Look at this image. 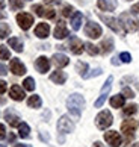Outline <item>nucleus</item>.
Instances as JSON below:
<instances>
[{
  "label": "nucleus",
  "mask_w": 139,
  "mask_h": 147,
  "mask_svg": "<svg viewBox=\"0 0 139 147\" xmlns=\"http://www.w3.org/2000/svg\"><path fill=\"white\" fill-rule=\"evenodd\" d=\"M67 108H68V111L71 112L74 117L79 118L80 115H82V111H83V108H85V99H83V96H80V94L70 96L68 100H67Z\"/></svg>",
  "instance_id": "nucleus-1"
},
{
  "label": "nucleus",
  "mask_w": 139,
  "mask_h": 147,
  "mask_svg": "<svg viewBox=\"0 0 139 147\" xmlns=\"http://www.w3.org/2000/svg\"><path fill=\"white\" fill-rule=\"evenodd\" d=\"M120 21H121L122 28L126 29V32H136V30H138V28H139V21H138L136 18H133L129 12L121 14Z\"/></svg>",
  "instance_id": "nucleus-2"
},
{
  "label": "nucleus",
  "mask_w": 139,
  "mask_h": 147,
  "mask_svg": "<svg viewBox=\"0 0 139 147\" xmlns=\"http://www.w3.org/2000/svg\"><path fill=\"white\" fill-rule=\"evenodd\" d=\"M112 123H114V117L109 111H101L95 118V124L98 129H108Z\"/></svg>",
  "instance_id": "nucleus-3"
},
{
  "label": "nucleus",
  "mask_w": 139,
  "mask_h": 147,
  "mask_svg": "<svg viewBox=\"0 0 139 147\" xmlns=\"http://www.w3.org/2000/svg\"><path fill=\"white\" fill-rule=\"evenodd\" d=\"M112 80H114V78L112 76H109L108 78V80L104 82V86L101 88V94H100V97L97 100H95V108H101L104 105V102H106V97H108V94H109V91H110V88H112Z\"/></svg>",
  "instance_id": "nucleus-4"
},
{
  "label": "nucleus",
  "mask_w": 139,
  "mask_h": 147,
  "mask_svg": "<svg viewBox=\"0 0 139 147\" xmlns=\"http://www.w3.org/2000/svg\"><path fill=\"white\" fill-rule=\"evenodd\" d=\"M57 130H59L61 134H70L74 130V123L67 115H63V117L59 118V121H57Z\"/></svg>",
  "instance_id": "nucleus-5"
},
{
  "label": "nucleus",
  "mask_w": 139,
  "mask_h": 147,
  "mask_svg": "<svg viewBox=\"0 0 139 147\" xmlns=\"http://www.w3.org/2000/svg\"><path fill=\"white\" fill-rule=\"evenodd\" d=\"M17 23L23 30H27V29H30V26L33 24V17L27 12H21V14L17 15Z\"/></svg>",
  "instance_id": "nucleus-6"
},
{
  "label": "nucleus",
  "mask_w": 139,
  "mask_h": 147,
  "mask_svg": "<svg viewBox=\"0 0 139 147\" xmlns=\"http://www.w3.org/2000/svg\"><path fill=\"white\" fill-rule=\"evenodd\" d=\"M32 11H33L36 15L44 17V18H55V15H56V12L53 9L44 8V6H41V5H33V6H32Z\"/></svg>",
  "instance_id": "nucleus-7"
},
{
  "label": "nucleus",
  "mask_w": 139,
  "mask_h": 147,
  "mask_svg": "<svg viewBox=\"0 0 139 147\" xmlns=\"http://www.w3.org/2000/svg\"><path fill=\"white\" fill-rule=\"evenodd\" d=\"M104 140L110 147H120L121 146V135L115 130H109L104 134Z\"/></svg>",
  "instance_id": "nucleus-8"
},
{
  "label": "nucleus",
  "mask_w": 139,
  "mask_h": 147,
  "mask_svg": "<svg viewBox=\"0 0 139 147\" xmlns=\"http://www.w3.org/2000/svg\"><path fill=\"white\" fill-rule=\"evenodd\" d=\"M85 34L89 38L95 40V38H98L101 35V28L97 23H94V21H89V23H86V26H85Z\"/></svg>",
  "instance_id": "nucleus-9"
},
{
  "label": "nucleus",
  "mask_w": 139,
  "mask_h": 147,
  "mask_svg": "<svg viewBox=\"0 0 139 147\" xmlns=\"http://www.w3.org/2000/svg\"><path fill=\"white\" fill-rule=\"evenodd\" d=\"M136 129H138V121L136 120H126V121L121 124V130L124 132V135L129 137V140L133 137V134H135Z\"/></svg>",
  "instance_id": "nucleus-10"
},
{
  "label": "nucleus",
  "mask_w": 139,
  "mask_h": 147,
  "mask_svg": "<svg viewBox=\"0 0 139 147\" xmlns=\"http://www.w3.org/2000/svg\"><path fill=\"white\" fill-rule=\"evenodd\" d=\"M35 68L38 70V71H39L41 74L47 73V71L50 70V61H49V58H45V56H39V58L35 61Z\"/></svg>",
  "instance_id": "nucleus-11"
},
{
  "label": "nucleus",
  "mask_w": 139,
  "mask_h": 147,
  "mask_svg": "<svg viewBox=\"0 0 139 147\" xmlns=\"http://www.w3.org/2000/svg\"><path fill=\"white\" fill-rule=\"evenodd\" d=\"M5 120H6V123L9 124V126H12V127H15V126L20 124V115L15 111H12V109H6V112H5Z\"/></svg>",
  "instance_id": "nucleus-12"
},
{
  "label": "nucleus",
  "mask_w": 139,
  "mask_h": 147,
  "mask_svg": "<svg viewBox=\"0 0 139 147\" xmlns=\"http://www.w3.org/2000/svg\"><path fill=\"white\" fill-rule=\"evenodd\" d=\"M11 71H12L14 74H17V76H21V74L26 73V67L20 59L14 58L12 61H11Z\"/></svg>",
  "instance_id": "nucleus-13"
},
{
  "label": "nucleus",
  "mask_w": 139,
  "mask_h": 147,
  "mask_svg": "<svg viewBox=\"0 0 139 147\" xmlns=\"http://www.w3.org/2000/svg\"><path fill=\"white\" fill-rule=\"evenodd\" d=\"M70 35V32L67 29V26L63 21H59V23L56 24L55 28V38H57V40H63V38H67Z\"/></svg>",
  "instance_id": "nucleus-14"
},
{
  "label": "nucleus",
  "mask_w": 139,
  "mask_h": 147,
  "mask_svg": "<svg viewBox=\"0 0 139 147\" xmlns=\"http://www.w3.org/2000/svg\"><path fill=\"white\" fill-rule=\"evenodd\" d=\"M50 34V26L47 23H39L38 26L35 28V35L41 38V40H44V38H47Z\"/></svg>",
  "instance_id": "nucleus-15"
},
{
  "label": "nucleus",
  "mask_w": 139,
  "mask_h": 147,
  "mask_svg": "<svg viewBox=\"0 0 139 147\" xmlns=\"http://www.w3.org/2000/svg\"><path fill=\"white\" fill-rule=\"evenodd\" d=\"M97 6L101 11H114L116 6H118V2H116V0H98Z\"/></svg>",
  "instance_id": "nucleus-16"
},
{
  "label": "nucleus",
  "mask_w": 139,
  "mask_h": 147,
  "mask_svg": "<svg viewBox=\"0 0 139 147\" xmlns=\"http://www.w3.org/2000/svg\"><path fill=\"white\" fill-rule=\"evenodd\" d=\"M9 96H11V99H14V100L20 102V100H23V99H24V91H23V88H21V86H18V85H12V88L9 90Z\"/></svg>",
  "instance_id": "nucleus-17"
},
{
  "label": "nucleus",
  "mask_w": 139,
  "mask_h": 147,
  "mask_svg": "<svg viewBox=\"0 0 139 147\" xmlns=\"http://www.w3.org/2000/svg\"><path fill=\"white\" fill-rule=\"evenodd\" d=\"M70 50H71L74 55H80L83 52V42L79 40V38H71L70 41Z\"/></svg>",
  "instance_id": "nucleus-18"
},
{
  "label": "nucleus",
  "mask_w": 139,
  "mask_h": 147,
  "mask_svg": "<svg viewBox=\"0 0 139 147\" xmlns=\"http://www.w3.org/2000/svg\"><path fill=\"white\" fill-rule=\"evenodd\" d=\"M98 17L104 21L106 24L109 26V28L112 29V30H115V32H120V24L116 23V20L114 18V17H108V15H103V14H98Z\"/></svg>",
  "instance_id": "nucleus-19"
},
{
  "label": "nucleus",
  "mask_w": 139,
  "mask_h": 147,
  "mask_svg": "<svg viewBox=\"0 0 139 147\" xmlns=\"http://www.w3.org/2000/svg\"><path fill=\"white\" fill-rule=\"evenodd\" d=\"M53 62H55L57 67H67V65L70 64V59L68 56L62 55V53H56V55H53Z\"/></svg>",
  "instance_id": "nucleus-20"
},
{
  "label": "nucleus",
  "mask_w": 139,
  "mask_h": 147,
  "mask_svg": "<svg viewBox=\"0 0 139 147\" xmlns=\"http://www.w3.org/2000/svg\"><path fill=\"white\" fill-rule=\"evenodd\" d=\"M82 20H83L82 12H74L71 15V28H73V30H79L80 29V26H82Z\"/></svg>",
  "instance_id": "nucleus-21"
},
{
  "label": "nucleus",
  "mask_w": 139,
  "mask_h": 147,
  "mask_svg": "<svg viewBox=\"0 0 139 147\" xmlns=\"http://www.w3.org/2000/svg\"><path fill=\"white\" fill-rule=\"evenodd\" d=\"M50 80L55 84H63L67 80V74L63 71H61V70H57V71H53L50 74Z\"/></svg>",
  "instance_id": "nucleus-22"
},
{
  "label": "nucleus",
  "mask_w": 139,
  "mask_h": 147,
  "mask_svg": "<svg viewBox=\"0 0 139 147\" xmlns=\"http://www.w3.org/2000/svg\"><path fill=\"white\" fill-rule=\"evenodd\" d=\"M8 44L12 47L15 52H18V53L23 52V42H21L18 38H15V36H14V38H9V40H8Z\"/></svg>",
  "instance_id": "nucleus-23"
},
{
  "label": "nucleus",
  "mask_w": 139,
  "mask_h": 147,
  "mask_svg": "<svg viewBox=\"0 0 139 147\" xmlns=\"http://www.w3.org/2000/svg\"><path fill=\"white\" fill-rule=\"evenodd\" d=\"M100 50H101V53H109V52H112L114 50V41L110 40V38H106V40L100 44Z\"/></svg>",
  "instance_id": "nucleus-24"
},
{
  "label": "nucleus",
  "mask_w": 139,
  "mask_h": 147,
  "mask_svg": "<svg viewBox=\"0 0 139 147\" xmlns=\"http://www.w3.org/2000/svg\"><path fill=\"white\" fill-rule=\"evenodd\" d=\"M110 105H112V108H121L122 105H124V96H122V94L114 96L110 99Z\"/></svg>",
  "instance_id": "nucleus-25"
},
{
  "label": "nucleus",
  "mask_w": 139,
  "mask_h": 147,
  "mask_svg": "<svg viewBox=\"0 0 139 147\" xmlns=\"http://www.w3.org/2000/svg\"><path fill=\"white\" fill-rule=\"evenodd\" d=\"M18 132H20V137H21V138H29V134H30L29 124L20 123V124H18Z\"/></svg>",
  "instance_id": "nucleus-26"
},
{
  "label": "nucleus",
  "mask_w": 139,
  "mask_h": 147,
  "mask_svg": "<svg viewBox=\"0 0 139 147\" xmlns=\"http://www.w3.org/2000/svg\"><path fill=\"white\" fill-rule=\"evenodd\" d=\"M76 68H77V71H79V74L80 76H82V78H86V76H88V64L86 62H82V61H80V62H77V65H76Z\"/></svg>",
  "instance_id": "nucleus-27"
},
{
  "label": "nucleus",
  "mask_w": 139,
  "mask_h": 147,
  "mask_svg": "<svg viewBox=\"0 0 139 147\" xmlns=\"http://www.w3.org/2000/svg\"><path fill=\"white\" fill-rule=\"evenodd\" d=\"M27 106L29 108H39L41 106V97L39 96H30L27 100Z\"/></svg>",
  "instance_id": "nucleus-28"
},
{
  "label": "nucleus",
  "mask_w": 139,
  "mask_h": 147,
  "mask_svg": "<svg viewBox=\"0 0 139 147\" xmlns=\"http://www.w3.org/2000/svg\"><path fill=\"white\" fill-rule=\"evenodd\" d=\"M83 47H85V50H86L89 55H92V56H95V55H97V53L100 52V49H98L97 46L91 44V42H86V44H83Z\"/></svg>",
  "instance_id": "nucleus-29"
},
{
  "label": "nucleus",
  "mask_w": 139,
  "mask_h": 147,
  "mask_svg": "<svg viewBox=\"0 0 139 147\" xmlns=\"http://www.w3.org/2000/svg\"><path fill=\"white\" fill-rule=\"evenodd\" d=\"M23 86H24V90H27V91H33L35 90V80L32 78H26L24 82H23Z\"/></svg>",
  "instance_id": "nucleus-30"
},
{
  "label": "nucleus",
  "mask_w": 139,
  "mask_h": 147,
  "mask_svg": "<svg viewBox=\"0 0 139 147\" xmlns=\"http://www.w3.org/2000/svg\"><path fill=\"white\" fill-rule=\"evenodd\" d=\"M11 34V28L6 23H0V38H6Z\"/></svg>",
  "instance_id": "nucleus-31"
},
{
  "label": "nucleus",
  "mask_w": 139,
  "mask_h": 147,
  "mask_svg": "<svg viewBox=\"0 0 139 147\" xmlns=\"http://www.w3.org/2000/svg\"><path fill=\"white\" fill-rule=\"evenodd\" d=\"M9 5H11V9H12V11H17V9H21V8L24 6L23 0H11V2H9Z\"/></svg>",
  "instance_id": "nucleus-32"
},
{
  "label": "nucleus",
  "mask_w": 139,
  "mask_h": 147,
  "mask_svg": "<svg viewBox=\"0 0 139 147\" xmlns=\"http://www.w3.org/2000/svg\"><path fill=\"white\" fill-rule=\"evenodd\" d=\"M138 111V105H135V103H132V105H127L124 108V114L126 115H133Z\"/></svg>",
  "instance_id": "nucleus-33"
},
{
  "label": "nucleus",
  "mask_w": 139,
  "mask_h": 147,
  "mask_svg": "<svg viewBox=\"0 0 139 147\" xmlns=\"http://www.w3.org/2000/svg\"><path fill=\"white\" fill-rule=\"evenodd\" d=\"M11 58V53L8 50L6 46H0V59H9Z\"/></svg>",
  "instance_id": "nucleus-34"
},
{
  "label": "nucleus",
  "mask_w": 139,
  "mask_h": 147,
  "mask_svg": "<svg viewBox=\"0 0 139 147\" xmlns=\"http://www.w3.org/2000/svg\"><path fill=\"white\" fill-rule=\"evenodd\" d=\"M120 59L122 62H126V64H129L132 61V56H130V53H127V52H122L121 55H120Z\"/></svg>",
  "instance_id": "nucleus-35"
},
{
  "label": "nucleus",
  "mask_w": 139,
  "mask_h": 147,
  "mask_svg": "<svg viewBox=\"0 0 139 147\" xmlns=\"http://www.w3.org/2000/svg\"><path fill=\"white\" fill-rule=\"evenodd\" d=\"M62 15H63V17H70V15H73V8L70 6V5L63 6V9H62Z\"/></svg>",
  "instance_id": "nucleus-36"
},
{
  "label": "nucleus",
  "mask_w": 139,
  "mask_h": 147,
  "mask_svg": "<svg viewBox=\"0 0 139 147\" xmlns=\"http://www.w3.org/2000/svg\"><path fill=\"white\" fill-rule=\"evenodd\" d=\"M122 96H126V97H129V99H132V97H135V92H133L130 88H124V90H122Z\"/></svg>",
  "instance_id": "nucleus-37"
},
{
  "label": "nucleus",
  "mask_w": 139,
  "mask_h": 147,
  "mask_svg": "<svg viewBox=\"0 0 139 147\" xmlns=\"http://www.w3.org/2000/svg\"><path fill=\"white\" fill-rule=\"evenodd\" d=\"M5 91H6V82H3V80H0V94H3Z\"/></svg>",
  "instance_id": "nucleus-38"
},
{
  "label": "nucleus",
  "mask_w": 139,
  "mask_h": 147,
  "mask_svg": "<svg viewBox=\"0 0 139 147\" xmlns=\"http://www.w3.org/2000/svg\"><path fill=\"white\" fill-rule=\"evenodd\" d=\"M5 135H6V129H5L3 124H0V140L5 138Z\"/></svg>",
  "instance_id": "nucleus-39"
},
{
  "label": "nucleus",
  "mask_w": 139,
  "mask_h": 147,
  "mask_svg": "<svg viewBox=\"0 0 139 147\" xmlns=\"http://www.w3.org/2000/svg\"><path fill=\"white\" fill-rule=\"evenodd\" d=\"M130 11H132L133 14H138V12H139V3H136V5H133V6H132V9H130Z\"/></svg>",
  "instance_id": "nucleus-40"
},
{
  "label": "nucleus",
  "mask_w": 139,
  "mask_h": 147,
  "mask_svg": "<svg viewBox=\"0 0 139 147\" xmlns=\"http://www.w3.org/2000/svg\"><path fill=\"white\" fill-rule=\"evenodd\" d=\"M44 3H49V5H59L61 0H44Z\"/></svg>",
  "instance_id": "nucleus-41"
},
{
  "label": "nucleus",
  "mask_w": 139,
  "mask_h": 147,
  "mask_svg": "<svg viewBox=\"0 0 139 147\" xmlns=\"http://www.w3.org/2000/svg\"><path fill=\"white\" fill-rule=\"evenodd\" d=\"M6 73H8V71H6V67H5L3 64H0V74H2V76H5Z\"/></svg>",
  "instance_id": "nucleus-42"
},
{
  "label": "nucleus",
  "mask_w": 139,
  "mask_h": 147,
  "mask_svg": "<svg viewBox=\"0 0 139 147\" xmlns=\"http://www.w3.org/2000/svg\"><path fill=\"white\" fill-rule=\"evenodd\" d=\"M5 8V2H3V0H0V9H3Z\"/></svg>",
  "instance_id": "nucleus-43"
},
{
  "label": "nucleus",
  "mask_w": 139,
  "mask_h": 147,
  "mask_svg": "<svg viewBox=\"0 0 139 147\" xmlns=\"http://www.w3.org/2000/svg\"><path fill=\"white\" fill-rule=\"evenodd\" d=\"M14 147H29V146H26V144H15Z\"/></svg>",
  "instance_id": "nucleus-44"
},
{
  "label": "nucleus",
  "mask_w": 139,
  "mask_h": 147,
  "mask_svg": "<svg viewBox=\"0 0 139 147\" xmlns=\"http://www.w3.org/2000/svg\"><path fill=\"white\" fill-rule=\"evenodd\" d=\"M0 18H5V14H2V12H0Z\"/></svg>",
  "instance_id": "nucleus-45"
},
{
  "label": "nucleus",
  "mask_w": 139,
  "mask_h": 147,
  "mask_svg": "<svg viewBox=\"0 0 139 147\" xmlns=\"http://www.w3.org/2000/svg\"><path fill=\"white\" fill-rule=\"evenodd\" d=\"M133 147H139V143H136V144H135V146H133Z\"/></svg>",
  "instance_id": "nucleus-46"
},
{
  "label": "nucleus",
  "mask_w": 139,
  "mask_h": 147,
  "mask_svg": "<svg viewBox=\"0 0 139 147\" xmlns=\"http://www.w3.org/2000/svg\"><path fill=\"white\" fill-rule=\"evenodd\" d=\"M0 147H6V146H5V144H0Z\"/></svg>",
  "instance_id": "nucleus-47"
},
{
  "label": "nucleus",
  "mask_w": 139,
  "mask_h": 147,
  "mask_svg": "<svg viewBox=\"0 0 139 147\" xmlns=\"http://www.w3.org/2000/svg\"><path fill=\"white\" fill-rule=\"evenodd\" d=\"M29 2H30V0H29Z\"/></svg>",
  "instance_id": "nucleus-48"
}]
</instances>
